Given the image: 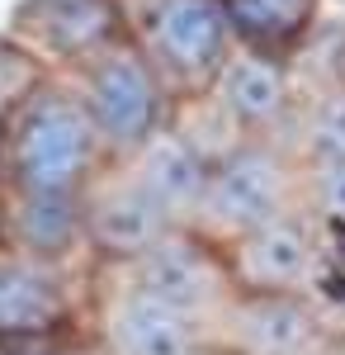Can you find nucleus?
Masks as SVG:
<instances>
[{"instance_id": "1", "label": "nucleus", "mask_w": 345, "mask_h": 355, "mask_svg": "<svg viewBox=\"0 0 345 355\" xmlns=\"http://www.w3.org/2000/svg\"><path fill=\"white\" fill-rule=\"evenodd\" d=\"M5 110V166L10 185L24 194H85L109 171L114 152L85 105L62 76H24V85L0 100Z\"/></svg>"}, {"instance_id": "2", "label": "nucleus", "mask_w": 345, "mask_h": 355, "mask_svg": "<svg viewBox=\"0 0 345 355\" xmlns=\"http://www.w3.org/2000/svg\"><path fill=\"white\" fill-rule=\"evenodd\" d=\"M100 261H57L0 242V351L90 336Z\"/></svg>"}, {"instance_id": "3", "label": "nucleus", "mask_w": 345, "mask_h": 355, "mask_svg": "<svg viewBox=\"0 0 345 355\" xmlns=\"http://www.w3.org/2000/svg\"><path fill=\"white\" fill-rule=\"evenodd\" d=\"M62 81L76 90V100L85 105L90 123L100 128L114 157H128L137 147H147L152 137H161L185 105L175 95V85L157 71V62L128 33L118 43H109L105 53H95L90 62H80Z\"/></svg>"}, {"instance_id": "4", "label": "nucleus", "mask_w": 345, "mask_h": 355, "mask_svg": "<svg viewBox=\"0 0 345 355\" xmlns=\"http://www.w3.org/2000/svg\"><path fill=\"white\" fill-rule=\"evenodd\" d=\"M298 175L303 166L284 137H241L213 162L189 227L218 246L237 242L251 227L298 209Z\"/></svg>"}, {"instance_id": "5", "label": "nucleus", "mask_w": 345, "mask_h": 355, "mask_svg": "<svg viewBox=\"0 0 345 355\" xmlns=\"http://www.w3.org/2000/svg\"><path fill=\"white\" fill-rule=\"evenodd\" d=\"M123 33L157 62L180 100L204 95L237 48L227 0H118Z\"/></svg>"}, {"instance_id": "6", "label": "nucleus", "mask_w": 345, "mask_h": 355, "mask_svg": "<svg viewBox=\"0 0 345 355\" xmlns=\"http://www.w3.org/2000/svg\"><path fill=\"white\" fill-rule=\"evenodd\" d=\"M123 38L118 0H19L0 24V53L28 76H71Z\"/></svg>"}, {"instance_id": "7", "label": "nucleus", "mask_w": 345, "mask_h": 355, "mask_svg": "<svg viewBox=\"0 0 345 355\" xmlns=\"http://www.w3.org/2000/svg\"><path fill=\"white\" fill-rule=\"evenodd\" d=\"M326 246L331 237L317 227V218L298 204L279 218L251 227L246 237L222 246L227 270L237 294H293V299H317L326 284Z\"/></svg>"}, {"instance_id": "8", "label": "nucleus", "mask_w": 345, "mask_h": 355, "mask_svg": "<svg viewBox=\"0 0 345 355\" xmlns=\"http://www.w3.org/2000/svg\"><path fill=\"white\" fill-rule=\"evenodd\" d=\"M90 341L100 346V355H199L213 346V336L194 318L142 289L118 266H100Z\"/></svg>"}, {"instance_id": "9", "label": "nucleus", "mask_w": 345, "mask_h": 355, "mask_svg": "<svg viewBox=\"0 0 345 355\" xmlns=\"http://www.w3.org/2000/svg\"><path fill=\"white\" fill-rule=\"evenodd\" d=\"M123 275H133L142 289H152L157 299H166L170 308H180L185 318H194L199 327L213 336L218 318L227 313V303L237 299V284L227 270L222 246L209 242L194 227H175L166 232L152 251H142L137 261L118 266Z\"/></svg>"}, {"instance_id": "10", "label": "nucleus", "mask_w": 345, "mask_h": 355, "mask_svg": "<svg viewBox=\"0 0 345 355\" xmlns=\"http://www.w3.org/2000/svg\"><path fill=\"white\" fill-rule=\"evenodd\" d=\"M204 95L237 137H284L289 142V128L303 105V81H298L293 57L237 43Z\"/></svg>"}, {"instance_id": "11", "label": "nucleus", "mask_w": 345, "mask_h": 355, "mask_svg": "<svg viewBox=\"0 0 345 355\" xmlns=\"http://www.w3.org/2000/svg\"><path fill=\"white\" fill-rule=\"evenodd\" d=\"M175 227H185V223L170 214V204L118 157L109 162V171L95 180V190L85 199L90 256L100 266H128Z\"/></svg>"}, {"instance_id": "12", "label": "nucleus", "mask_w": 345, "mask_h": 355, "mask_svg": "<svg viewBox=\"0 0 345 355\" xmlns=\"http://www.w3.org/2000/svg\"><path fill=\"white\" fill-rule=\"evenodd\" d=\"M213 346L227 355H331V331L317 299L237 294L213 327Z\"/></svg>"}, {"instance_id": "13", "label": "nucleus", "mask_w": 345, "mask_h": 355, "mask_svg": "<svg viewBox=\"0 0 345 355\" xmlns=\"http://www.w3.org/2000/svg\"><path fill=\"white\" fill-rule=\"evenodd\" d=\"M85 199L5 190L0 194V242L38 251V256H57V261H95L90 232H85Z\"/></svg>"}, {"instance_id": "14", "label": "nucleus", "mask_w": 345, "mask_h": 355, "mask_svg": "<svg viewBox=\"0 0 345 355\" xmlns=\"http://www.w3.org/2000/svg\"><path fill=\"white\" fill-rule=\"evenodd\" d=\"M227 19H232L237 43L298 57L317 38L326 19V0H227Z\"/></svg>"}, {"instance_id": "15", "label": "nucleus", "mask_w": 345, "mask_h": 355, "mask_svg": "<svg viewBox=\"0 0 345 355\" xmlns=\"http://www.w3.org/2000/svg\"><path fill=\"white\" fill-rule=\"evenodd\" d=\"M289 147L298 162H345V76L303 90Z\"/></svg>"}, {"instance_id": "16", "label": "nucleus", "mask_w": 345, "mask_h": 355, "mask_svg": "<svg viewBox=\"0 0 345 355\" xmlns=\"http://www.w3.org/2000/svg\"><path fill=\"white\" fill-rule=\"evenodd\" d=\"M298 204L317 218L326 237L345 232V162H298Z\"/></svg>"}, {"instance_id": "17", "label": "nucleus", "mask_w": 345, "mask_h": 355, "mask_svg": "<svg viewBox=\"0 0 345 355\" xmlns=\"http://www.w3.org/2000/svg\"><path fill=\"white\" fill-rule=\"evenodd\" d=\"M0 355H100V346L85 341H62V346H19V351H0Z\"/></svg>"}, {"instance_id": "18", "label": "nucleus", "mask_w": 345, "mask_h": 355, "mask_svg": "<svg viewBox=\"0 0 345 355\" xmlns=\"http://www.w3.org/2000/svg\"><path fill=\"white\" fill-rule=\"evenodd\" d=\"M10 185V166H5V110H0V194Z\"/></svg>"}, {"instance_id": "19", "label": "nucleus", "mask_w": 345, "mask_h": 355, "mask_svg": "<svg viewBox=\"0 0 345 355\" xmlns=\"http://www.w3.org/2000/svg\"><path fill=\"white\" fill-rule=\"evenodd\" d=\"M199 355H227V351H218V346H204V351H199Z\"/></svg>"}]
</instances>
